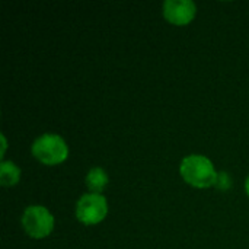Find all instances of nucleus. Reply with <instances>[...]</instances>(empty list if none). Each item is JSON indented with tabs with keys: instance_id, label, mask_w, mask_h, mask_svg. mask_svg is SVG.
I'll return each mask as SVG.
<instances>
[{
	"instance_id": "1",
	"label": "nucleus",
	"mask_w": 249,
	"mask_h": 249,
	"mask_svg": "<svg viewBox=\"0 0 249 249\" xmlns=\"http://www.w3.org/2000/svg\"><path fill=\"white\" fill-rule=\"evenodd\" d=\"M181 175L184 181L196 188H209L217 184L219 175L210 159L200 155H191L181 162Z\"/></svg>"
},
{
	"instance_id": "2",
	"label": "nucleus",
	"mask_w": 249,
	"mask_h": 249,
	"mask_svg": "<svg viewBox=\"0 0 249 249\" xmlns=\"http://www.w3.org/2000/svg\"><path fill=\"white\" fill-rule=\"evenodd\" d=\"M32 155L44 165L63 163L69 156V147L57 134H42L32 144Z\"/></svg>"
},
{
	"instance_id": "3",
	"label": "nucleus",
	"mask_w": 249,
	"mask_h": 249,
	"mask_svg": "<svg viewBox=\"0 0 249 249\" xmlns=\"http://www.w3.org/2000/svg\"><path fill=\"white\" fill-rule=\"evenodd\" d=\"M22 226L31 238L42 239L53 232L54 217L45 207L31 206L22 216Z\"/></svg>"
},
{
	"instance_id": "4",
	"label": "nucleus",
	"mask_w": 249,
	"mask_h": 249,
	"mask_svg": "<svg viewBox=\"0 0 249 249\" xmlns=\"http://www.w3.org/2000/svg\"><path fill=\"white\" fill-rule=\"evenodd\" d=\"M108 214V203L101 194H85L76 206V217L83 225H98Z\"/></svg>"
},
{
	"instance_id": "5",
	"label": "nucleus",
	"mask_w": 249,
	"mask_h": 249,
	"mask_svg": "<svg viewBox=\"0 0 249 249\" xmlns=\"http://www.w3.org/2000/svg\"><path fill=\"white\" fill-rule=\"evenodd\" d=\"M197 6L191 0H166L163 3V16L172 25L184 26L196 18Z\"/></svg>"
},
{
	"instance_id": "6",
	"label": "nucleus",
	"mask_w": 249,
	"mask_h": 249,
	"mask_svg": "<svg viewBox=\"0 0 249 249\" xmlns=\"http://www.w3.org/2000/svg\"><path fill=\"white\" fill-rule=\"evenodd\" d=\"M108 184V175L102 168H93L88 172L86 187L90 194H101Z\"/></svg>"
},
{
	"instance_id": "7",
	"label": "nucleus",
	"mask_w": 249,
	"mask_h": 249,
	"mask_svg": "<svg viewBox=\"0 0 249 249\" xmlns=\"http://www.w3.org/2000/svg\"><path fill=\"white\" fill-rule=\"evenodd\" d=\"M20 171L12 162H3L0 166V182L3 187H13L19 182Z\"/></svg>"
},
{
	"instance_id": "8",
	"label": "nucleus",
	"mask_w": 249,
	"mask_h": 249,
	"mask_svg": "<svg viewBox=\"0 0 249 249\" xmlns=\"http://www.w3.org/2000/svg\"><path fill=\"white\" fill-rule=\"evenodd\" d=\"M245 190H247V194L249 196V177L248 179H247V182H245Z\"/></svg>"
}]
</instances>
